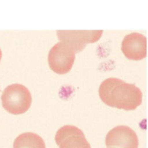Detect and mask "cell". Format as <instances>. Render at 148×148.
I'll return each mask as SVG.
<instances>
[{"label":"cell","mask_w":148,"mask_h":148,"mask_svg":"<svg viewBox=\"0 0 148 148\" xmlns=\"http://www.w3.org/2000/svg\"><path fill=\"white\" fill-rule=\"evenodd\" d=\"M105 143L108 147H139V139L136 133L127 126H118L110 130L106 136Z\"/></svg>","instance_id":"cell-5"},{"label":"cell","mask_w":148,"mask_h":148,"mask_svg":"<svg viewBox=\"0 0 148 148\" xmlns=\"http://www.w3.org/2000/svg\"><path fill=\"white\" fill-rule=\"evenodd\" d=\"M13 148H46L42 137L34 133H23L14 141Z\"/></svg>","instance_id":"cell-8"},{"label":"cell","mask_w":148,"mask_h":148,"mask_svg":"<svg viewBox=\"0 0 148 148\" xmlns=\"http://www.w3.org/2000/svg\"><path fill=\"white\" fill-rule=\"evenodd\" d=\"M125 56L133 61H140L147 56V37L138 32L127 35L121 43Z\"/></svg>","instance_id":"cell-7"},{"label":"cell","mask_w":148,"mask_h":148,"mask_svg":"<svg viewBox=\"0 0 148 148\" xmlns=\"http://www.w3.org/2000/svg\"><path fill=\"white\" fill-rule=\"evenodd\" d=\"M75 59V51L62 42L54 45L48 56L49 68L58 75L69 73L74 65Z\"/></svg>","instance_id":"cell-3"},{"label":"cell","mask_w":148,"mask_h":148,"mask_svg":"<svg viewBox=\"0 0 148 148\" xmlns=\"http://www.w3.org/2000/svg\"><path fill=\"white\" fill-rule=\"evenodd\" d=\"M102 33V30H58L56 35L62 42L69 46L75 53H78L87 44L99 41Z\"/></svg>","instance_id":"cell-4"},{"label":"cell","mask_w":148,"mask_h":148,"mask_svg":"<svg viewBox=\"0 0 148 148\" xmlns=\"http://www.w3.org/2000/svg\"><path fill=\"white\" fill-rule=\"evenodd\" d=\"M59 148H91L83 132L75 126L61 127L55 137Z\"/></svg>","instance_id":"cell-6"},{"label":"cell","mask_w":148,"mask_h":148,"mask_svg":"<svg viewBox=\"0 0 148 148\" xmlns=\"http://www.w3.org/2000/svg\"><path fill=\"white\" fill-rule=\"evenodd\" d=\"M2 59V51H1V49H0V61Z\"/></svg>","instance_id":"cell-9"},{"label":"cell","mask_w":148,"mask_h":148,"mask_svg":"<svg viewBox=\"0 0 148 148\" xmlns=\"http://www.w3.org/2000/svg\"><path fill=\"white\" fill-rule=\"evenodd\" d=\"M3 108L11 114L18 115L27 112L31 105L29 90L23 85L14 83L4 88L1 95Z\"/></svg>","instance_id":"cell-2"},{"label":"cell","mask_w":148,"mask_h":148,"mask_svg":"<svg viewBox=\"0 0 148 148\" xmlns=\"http://www.w3.org/2000/svg\"><path fill=\"white\" fill-rule=\"evenodd\" d=\"M101 100L108 106L123 110H134L142 103V92L135 85L110 77L99 88Z\"/></svg>","instance_id":"cell-1"}]
</instances>
